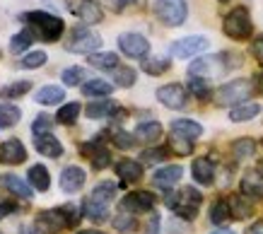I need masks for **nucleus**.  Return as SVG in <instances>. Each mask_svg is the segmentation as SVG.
<instances>
[{
  "instance_id": "obj_30",
  "label": "nucleus",
  "mask_w": 263,
  "mask_h": 234,
  "mask_svg": "<svg viewBox=\"0 0 263 234\" xmlns=\"http://www.w3.org/2000/svg\"><path fill=\"white\" fill-rule=\"evenodd\" d=\"M87 63L97 70H116L119 68V56L111 51H104V53H92L87 58Z\"/></svg>"
},
{
  "instance_id": "obj_21",
  "label": "nucleus",
  "mask_w": 263,
  "mask_h": 234,
  "mask_svg": "<svg viewBox=\"0 0 263 234\" xmlns=\"http://www.w3.org/2000/svg\"><path fill=\"white\" fill-rule=\"evenodd\" d=\"M3 184H5V188H8L12 196H17V198H22V201H29L32 198V186L27 184L24 179L15 177V174H5L3 177Z\"/></svg>"
},
{
  "instance_id": "obj_31",
  "label": "nucleus",
  "mask_w": 263,
  "mask_h": 234,
  "mask_svg": "<svg viewBox=\"0 0 263 234\" xmlns=\"http://www.w3.org/2000/svg\"><path fill=\"white\" fill-rule=\"evenodd\" d=\"M85 113H87L89 119L111 116V113H116V102H114V99H99V102H92V104H87Z\"/></svg>"
},
{
  "instance_id": "obj_58",
  "label": "nucleus",
  "mask_w": 263,
  "mask_h": 234,
  "mask_svg": "<svg viewBox=\"0 0 263 234\" xmlns=\"http://www.w3.org/2000/svg\"><path fill=\"white\" fill-rule=\"evenodd\" d=\"M213 234H234L232 229H217V232H213Z\"/></svg>"
},
{
  "instance_id": "obj_23",
  "label": "nucleus",
  "mask_w": 263,
  "mask_h": 234,
  "mask_svg": "<svg viewBox=\"0 0 263 234\" xmlns=\"http://www.w3.org/2000/svg\"><path fill=\"white\" fill-rule=\"evenodd\" d=\"M36 104H44V106H53V104H61L65 99V89L58 87V85H46L36 92Z\"/></svg>"
},
{
  "instance_id": "obj_60",
  "label": "nucleus",
  "mask_w": 263,
  "mask_h": 234,
  "mask_svg": "<svg viewBox=\"0 0 263 234\" xmlns=\"http://www.w3.org/2000/svg\"><path fill=\"white\" fill-rule=\"evenodd\" d=\"M220 3H230V0H220Z\"/></svg>"
},
{
  "instance_id": "obj_50",
  "label": "nucleus",
  "mask_w": 263,
  "mask_h": 234,
  "mask_svg": "<svg viewBox=\"0 0 263 234\" xmlns=\"http://www.w3.org/2000/svg\"><path fill=\"white\" fill-rule=\"evenodd\" d=\"M109 5H111L114 12H123V10H128L130 5H136L138 0H106Z\"/></svg>"
},
{
  "instance_id": "obj_26",
  "label": "nucleus",
  "mask_w": 263,
  "mask_h": 234,
  "mask_svg": "<svg viewBox=\"0 0 263 234\" xmlns=\"http://www.w3.org/2000/svg\"><path fill=\"white\" fill-rule=\"evenodd\" d=\"M27 179H29V186L36 188V191H48V186H51V177H48V169L44 167V164H34V167H29Z\"/></svg>"
},
{
  "instance_id": "obj_44",
  "label": "nucleus",
  "mask_w": 263,
  "mask_h": 234,
  "mask_svg": "<svg viewBox=\"0 0 263 234\" xmlns=\"http://www.w3.org/2000/svg\"><path fill=\"white\" fill-rule=\"evenodd\" d=\"M114 82L119 85V87H133V82H136V70L133 68H116L114 70Z\"/></svg>"
},
{
  "instance_id": "obj_45",
  "label": "nucleus",
  "mask_w": 263,
  "mask_h": 234,
  "mask_svg": "<svg viewBox=\"0 0 263 234\" xmlns=\"http://www.w3.org/2000/svg\"><path fill=\"white\" fill-rule=\"evenodd\" d=\"M114 227H116L119 232H133V229H136V218H133V212L121 210L119 215L114 218Z\"/></svg>"
},
{
  "instance_id": "obj_43",
  "label": "nucleus",
  "mask_w": 263,
  "mask_h": 234,
  "mask_svg": "<svg viewBox=\"0 0 263 234\" xmlns=\"http://www.w3.org/2000/svg\"><path fill=\"white\" fill-rule=\"evenodd\" d=\"M63 82L68 85V87H78L85 77H87V73H85V68H80V65H75V68H65L63 70Z\"/></svg>"
},
{
  "instance_id": "obj_52",
  "label": "nucleus",
  "mask_w": 263,
  "mask_h": 234,
  "mask_svg": "<svg viewBox=\"0 0 263 234\" xmlns=\"http://www.w3.org/2000/svg\"><path fill=\"white\" fill-rule=\"evenodd\" d=\"M251 53H254L258 61H263V34H261V36H256V39L251 41Z\"/></svg>"
},
{
  "instance_id": "obj_8",
  "label": "nucleus",
  "mask_w": 263,
  "mask_h": 234,
  "mask_svg": "<svg viewBox=\"0 0 263 234\" xmlns=\"http://www.w3.org/2000/svg\"><path fill=\"white\" fill-rule=\"evenodd\" d=\"M34 225H36V229L41 234H58L70 227V220H68L63 208H53V210H41L39 215H36Z\"/></svg>"
},
{
  "instance_id": "obj_34",
  "label": "nucleus",
  "mask_w": 263,
  "mask_h": 234,
  "mask_svg": "<svg viewBox=\"0 0 263 234\" xmlns=\"http://www.w3.org/2000/svg\"><path fill=\"white\" fill-rule=\"evenodd\" d=\"M89 198L97 201V203H102V205H109V203L116 198V184H111V181H102V184H97Z\"/></svg>"
},
{
  "instance_id": "obj_42",
  "label": "nucleus",
  "mask_w": 263,
  "mask_h": 234,
  "mask_svg": "<svg viewBox=\"0 0 263 234\" xmlns=\"http://www.w3.org/2000/svg\"><path fill=\"white\" fill-rule=\"evenodd\" d=\"M143 70L147 75H162V73H167L169 70V61L167 58H143Z\"/></svg>"
},
{
  "instance_id": "obj_2",
  "label": "nucleus",
  "mask_w": 263,
  "mask_h": 234,
  "mask_svg": "<svg viewBox=\"0 0 263 234\" xmlns=\"http://www.w3.org/2000/svg\"><path fill=\"white\" fill-rule=\"evenodd\" d=\"M232 58H234V53L200 56V58H196V61L189 65V75H191V77H203V80L220 77V75H224L230 68H234L232 63H227V61H232Z\"/></svg>"
},
{
  "instance_id": "obj_49",
  "label": "nucleus",
  "mask_w": 263,
  "mask_h": 234,
  "mask_svg": "<svg viewBox=\"0 0 263 234\" xmlns=\"http://www.w3.org/2000/svg\"><path fill=\"white\" fill-rule=\"evenodd\" d=\"M111 138H114V145L121 147V150H130V147L136 145V135H130L126 130H114Z\"/></svg>"
},
{
  "instance_id": "obj_46",
  "label": "nucleus",
  "mask_w": 263,
  "mask_h": 234,
  "mask_svg": "<svg viewBox=\"0 0 263 234\" xmlns=\"http://www.w3.org/2000/svg\"><path fill=\"white\" fill-rule=\"evenodd\" d=\"M167 157H169V147H150V150H143V154H140V160L145 164H157V162L167 160Z\"/></svg>"
},
{
  "instance_id": "obj_12",
  "label": "nucleus",
  "mask_w": 263,
  "mask_h": 234,
  "mask_svg": "<svg viewBox=\"0 0 263 234\" xmlns=\"http://www.w3.org/2000/svg\"><path fill=\"white\" fill-rule=\"evenodd\" d=\"M157 99H160L167 109H183V106L189 104V92H186L181 85L172 82V85H164V87L157 89Z\"/></svg>"
},
{
  "instance_id": "obj_6",
  "label": "nucleus",
  "mask_w": 263,
  "mask_h": 234,
  "mask_svg": "<svg viewBox=\"0 0 263 234\" xmlns=\"http://www.w3.org/2000/svg\"><path fill=\"white\" fill-rule=\"evenodd\" d=\"M222 32L234 41H244L251 36L254 32V22L249 17V10L247 8H234L232 12H227L222 22Z\"/></svg>"
},
{
  "instance_id": "obj_17",
  "label": "nucleus",
  "mask_w": 263,
  "mask_h": 234,
  "mask_svg": "<svg viewBox=\"0 0 263 234\" xmlns=\"http://www.w3.org/2000/svg\"><path fill=\"white\" fill-rule=\"evenodd\" d=\"M114 169L119 174L121 184H123V181H126V184H133V181H140V179H143V164L136 160H119Z\"/></svg>"
},
{
  "instance_id": "obj_53",
  "label": "nucleus",
  "mask_w": 263,
  "mask_h": 234,
  "mask_svg": "<svg viewBox=\"0 0 263 234\" xmlns=\"http://www.w3.org/2000/svg\"><path fill=\"white\" fill-rule=\"evenodd\" d=\"M12 212H17L15 203H0V220L8 218V215H12Z\"/></svg>"
},
{
  "instance_id": "obj_27",
  "label": "nucleus",
  "mask_w": 263,
  "mask_h": 234,
  "mask_svg": "<svg viewBox=\"0 0 263 234\" xmlns=\"http://www.w3.org/2000/svg\"><path fill=\"white\" fill-rule=\"evenodd\" d=\"M172 133H179V135L196 140L203 133V126L198 121H191V119H176V121H172Z\"/></svg>"
},
{
  "instance_id": "obj_10",
  "label": "nucleus",
  "mask_w": 263,
  "mask_h": 234,
  "mask_svg": "<svg viewBox=\"0 0 263 234\" xmlns=\"http://www.w3.org/2000/svg\"><path fill=\"white\" fill-rule=\"evenodd\" d=\"M208 46H210V41L205 39V36H183V39L174 41L172 44V56L174 58H193V56H198L200 51H205Z\"/></svg>"
},
{
  "instance_id": "obj_14",
  "label": "nucleus",
  "mask_w": 263,
  "mask_h": 234,
  "mask_svg": "<svg viewBox=\"0 0 263 234\" xmlns=\"http://www.w3.org/2000/svg\"><path fill=\"white\" fill-rule=\"evenodd\" d=\"M183 177V167L179 164H169V167H162V169L155 171V177H152V184L162 188V191H169V188H174L179 184V179Z\"/></svg>"
},
{
  "instance_id": "obj_54",
  "label": "nucleus",
  "mask_w": 263,
  "mask_h": 234,
  "mask_svg": "<svg viewBox=\"0 0 263 234\" xmlns=\"http://www.w3.org/2000/svg\"><path fill=\"white\" fill-rule=\"evenodd\" d=\"M247 234H263V220H258V222H254V225L247 229Z\"/></svg>"
},
{
  "instance_id": "obj_40",
  "label": "nucleus",
  "mask_w": 263,
  "mask_h": 234,
  "mask_svg": "<svg viewBox=\"0 0 263 234\" xmlns=\"http://www.w3.org/2000/svg\"><path fill=\"white\" fill-rule=\"evenodd\" d=\"M232 152H234L237 160H249V157H254L256 140H251V138H239V140H234V143H232Z\"/></svg>"
},
{
  "instance_id": "obj_11",
  "label": "nucleus",
  "mask_w": 263,
  "mask_h": 234,
  "mask_svg": "<svg viewBox=\"0 0 263 234\" xmlns=\"http://www.w3.org/2000/svg\"><path fill=\"white\" fill-rule=\"evenodd\" d=\"M155 203L157 198L150 193V191H136V193H128L123 201H121V210H126V212H150L155 208Z\"/></svg>"
},
{
  "instance_id": "obj_57",
  "label": "nucleus",
  "mask_w": 263,
  "mask_h": 234,
  "mask_svg": "<svg viewBox=\"0 0 263 234\" xmlns=\"http://www.w3.org/2000/svg\"><path fill=\"white\" fill-rule=\"evenodd\" d=\"M78 234H104V232H99V229H80Z\"/></svg>"
},
{
  "instance_id": "obj_35",
  "label": "nucleus",
  "mask_w": 263,
  "mask_h": 234,
  "mask_svg": "<svg viewBox=\"0 0 263 234\" xmlns=\"http://www.w3.org/2000/svg\"><path fill=\"white\" fill-rule=\"evenodd\" d=\"M169 150L176 152L179 157H189L193 152V140L186 135H179V133H172L169 135Z\"/></svg>"
},
{
  "instance_id": "obj_7",
  "label": "nucleus",
  "mask_w": 263,
  "mask_h": 234,
  "mask_svg": "<svg viewBox=\"0 0 263 234\" xmlns=\"http://www.w3.org/2000/svg\"><path fill=\"white\" fill-rule=\"evenodd\" d=\"M155 15L162 25L167 27H181L189 17V5L186 0H157L155 3Z\"/></svg>"
},
{
  "instance_id": "obj_16",
  "label": "nucleus",
  "mask_w": 263,
  "mask_h": 234,
  "mask_svg": "<svg viewBox=\"0 0 263 234\" xmlns=\"http://www.w3.org/2000/svg\"><path fill=\"white\" fill-rule=\"evenodd\" d=\"M0 160L5 162V164H22V162L27 160V150H24V145L17 138L5 140V143L0 145Z\"/></svg>"
},
{
  "instance_id": "obj_55",
  "label": "nucleus",
  "mask_w": 263,
  "mask_h": 234,
  "mask_svg": "<svg viewBox=\"0 0 263 234\" xmlns=\"http://www.w3.org/2000/svg\"><path fill=\"white\" fill-rule=\"evenodd\" d=\"M20 234H41L39 229H36V225L29 227V225H22V229H20Z\"/></svg>"
},
{
  "instance_id": "obj_38",
  "label": "nucleus",
  "mask_w": 263,
  "mask_h": 234,
  "mask_svg": "<svg viewBox=\"0 0 263 234\" xmlns=\"http://www.w3.org/2000/svg\"><path fill=\"white\" fill-rule=\"evenodd\" d=\"M32 44H34V32L27 27V29H22L20 34H15V36L10 39V51H12V53H22V51H27Z\"/></svg>"
},
{
  "instance_id": "obj_20",
  "label": "nucleus",
  "mask_w": 263,
  "mask_h": 234,
  "mask_svg": "<svg viewBox=\"0 0 263 234\" xmlns=\"http://www.w3.org/2000/svg\"><path fill=\"white\" fill-rule=\"evenodd\" d=\"M78 15L85 25H99L104 20V10L99 5V0H82L80 8H78Z\"/></svg>"
},
{
  "instance_id": "obj_33",
  "label": "nucleus",
  "mask_w": 263,
  "mask_h": 234,
  "mask_svg": "<svg viewBox=\"0 0 263 234\" xmlns=\"http://www.w3.org/2000/svg\"><path fill=\"white\" fill-rule=\"evenodd\" d=\"M20 119H22V111L17 104H10V102L0 104V128H12Z\"/></svg>"
},
{
  "instance_id": "obj_39",
  "label": "nucleus",
  "mask_w": 263,
  "mask_h": 234,
  "mask_svg": "<svg viewBox=\"0 0 263 234\" xmlns=\"http://www.w3.org/2000/svg\"><path fill=\"white\" fill-rule=\"evenodd\" d=\"M78 116H80V104L78 102H68L58 109L56 113V121L63 123V126H72V123L78 121Z\"/></svg>"
},
{
  "instance_id": "obj_32",
  "label": "nucleus",
  "mask_w": 263,
  "mask_h": 234,
  "mask_svg": "<svg viewBox=\"0 0 263 234\" xmlns=\"http://www.w3.org/2000/svg\"><path fill=\"white\" fill-rule=\"evenodd\" d=\"M232 220V210H230V201H215L213 205H210V222L213 225H227Z\"/></svg>"
},
{
  "instance_id": "obj_37",
  "label": "nucleus",
  "mask_w": 263,
  "mask_h": 234,
  "mask_svg": "<svg viewBox=\"0 0 263 234\" xmlns=\"http://www.w3.org/2000/svg\"><path fill=\"white\" fill-rule=\"evenodd\" d=\"M29 89H32V80H17V82H10V85H5V87L0 89V97L17 99V97H22V94H27Z\"/></svg>"
},
{
  "instance_id": "obj_51",
  "label": "nucleus",
  "mask_w": 263,
  "mask_h": 234,
  "mask_svg": "<svg viewBox=\"0 0 263 234\" xmlns=\"http://www.w3.org/2000/svg\"><path fill=\"white\" fill-rule=\"evenodd\" d=\"M145 234H160V215H155L152 212L150 220H147V229H145Z\"/></svg>"
},
{
  "instance_id": "obj_24",
  "label": "nucleus",
  "mask_w": 263,
  "mask_h": 234,
  "mask_svg": "<svg viewBox=\"0 0 263 234\" xmlns=\"http://www.w3.org/2000/svg\"><path fill=\"white\" fill-rule=\"evenodd\" d=\"M258 111H261V104H256V102H244V104L232 106L230 109V121H234V123L251 121L254 116H258Z\"/></svg>"
},
{
  "instance_id": "obj_28",
  "label": "nucleus",
  "mask_w": 263,
  "mask_h": 234,
  "mask_svg": "<svg viewBox=\"0 0 263 234\" xmlns=\"http://www.w3.org/2000/svg\"><path fill=\"white\" fill-rule=\"evenodd\" d=\"M82 215L92 222H104V220H109V205H102V203L87 198L82 203Z\"/></svg>"
},
{
  "instance_id": "obj_25",
  "label": "nucleus",
  "mask_w": 263,
  "mask_h": 234,
  "mask_svg": "<svg viewBox=\"0 0 263 234\" xmlns=\"http://www.w3.org/2000/svg\"><path fill=\"white\" fill-rule=\"evenodd\" d=\"M133 135H136V140H143V143H155V140H160V135H162V123L160 121L138 123V128Z\"/></svg>"
},
{
  "instance_id": "obj_29",
  "label": "nucleus",
  "mask_w": 263,
  "mask_h": 234,
  "mask_svg": "<svg viewBox=\"0 0 263 234\" xmlns=\"http://www.w3.org/2000/svg\"><path fill=\"white\" fill-rule=\"evenodd\" d=\"M114 92V85L106 80H99V77H95V80H87L85 85H82V94L85 97H109Z\"/></svg>"
},
{
  "instance_id": "obj_3",
  "label": "nucleus",
  "mask_w": 263,
  "mask_h": 234,
  "mask_svg": "<svg viewBox=\"0 0 263 234\" xmlns=\"http://www.w3.org/2000/svg\"><path fill=\"white\" fill-rule=\"evenodd\" d=\"M200 203H203V196H200L193 186H183L179 193H169L167 196L169 210H172L174 215H179V218H183V220L196 218V215H198Z\"/></svg>"
},
{
  "instance_id": "obj_9",
  "label": "nucleus",
  "mask_w": 263,
  "mask_h": 234,
  "mask_svg": "<svg viewBox=\"0 0 263 234\" xmlns=\"http://www.w3.org/2000/svg\"><path fill=\"white\" fill-rule=\"evenodd\" d=\"M119 49L126 53L128 58H147L150 53V41L145 39L143 34H136V32H126L119 36Z\"/></svg>"
},
{
  "instance_id": "obj_48",
  "label": "nucleus",
  "mask_w": 263,
  "mask_h": 234,
  "mask_svg": "<svg viewBox=\"0 0 263 234\" xmlns=\"http://www.w3.org/2000/svg\"><path fill=\"white\" fill-rule=\"evenodd\" d=\"M51 128H53V121H51V116H46V113H41V116H36L32 123V130L34 135H46V133H51Z\"/></svg>"
},
{
  "instance_id": "obj_22",
  "label": "nucleus",
  "mask_w": 263,
  "mask_h": 234,
  "mask_svg": "<svg viewBox=\"0 0 263 234\" xmlns=\"http://www.w3.org/2000/svg\"><path fill=\"white\" fill-rule=\"evenodd\" d=\"M239 191L241 196H247V198H263V179L258 177V174H254V171H249L247 177L241 179L239 184Z\"/></svg>"
},
{
  "instance_id": "obj_13",
  "label": "nucleus",
  "mask_w": 263,
  "mask_h": 234,
  "mask_svg": "<svg viewBox=\"0 0 263 234\" xmlns=\"http://www.w3.org/2000/svg\"><path fill=\"white\" fill-rule=\"evenodd\" d=\"M80 152L92 160V167H95V169H106V167L111 164V154H109V150H106L99 140H89V143L80 145Z\"/></svg>"
},
{
  "instance_id": "obj_5",
  "label": "nucleus",
  "mask_w": 263,
  "mask_h": 234,
  "mask_svg": "<svg viewBox=\"0 0 263 234\" xmlns=\"http://www.w3.org/2000/svg\"><path fill=\"white\" fill-rule=\"evenodd\" d=\"M102 46V36L97 32H92L89 27H72L70 36L65 41V51H70V53H97Z\"/></svg>"
},
{
  "instance_id": "obj_59",
  "label": "nucleus",
  "mask_w": 263,
  "mask_h": 234,
  "mask_svg": "<svg viewBox=\"0 0 263 234\" xmlns=\"http://www.w3.org/2000/svg\"><path fill=\"white\" fill-rule=\"evenodd\" d=\"M258 174H261V177H263V160L258 162Z\"/></svg>"
},
{
  "instance_id": "obj_18",
  "label": "nucleus",
  "mask_w": 263,
  "mask_h": 234,
  "mask_svg": "<svg viewBox=\"0 0 263 234\" xmlns=\"http://www.w3.org/2000/svg\"><path fill=\"white\" fill-rule=\"evenodd\" d=\"M34 147H36V152L39 154L51 157V160H56V157L63 154V145H61V140H58L56 135H51V133L36 138V140H34Z\"/></svg>"
},
{
  "instance_id": "obj_1",
  "label": "nucleus",
  "mask_w": 263,
  "mask_h": 234,
  "mask_svg": "<svg viewBox=\"0 0 263 234\" xmlns=\"http://www.w3.org/2000/svg\"><path fill=\"white\" fill-rule=\"evenodd\" d=\"M22 20L29 25L34 34H39L44 41H58L65 29V22L61 17L44 12V10H34V12H24Z\"/></svg>"
},
{
  "instance_id": "obj_56",
  "label": "nucleus",
  "mask_w": 263,
  "mask_h": 234,
  "mask_svg": "<svg viewBox=\"0 0 263 234\" xmlns=\"http://www.w3.org/2000/svg\"><path fill=\"white\" fill-rule=\"evenodd\" d=\"M254 87L258 89V94H263V73L256 75V85H254Z\"/></svg>"
},
{
  "instance_id": "obj_19",
  "label": "nucleus",
  "mask_w": 263,
  "mask_h": 234,
  "mask_svg": "<svg viewBox=\"0 0 263 234\" xmlns=\"http://www.w3.org/2000/svg\"><path fill=\"white\" fill-rule=\"evenodd\" d=\"M193 179L198 181L200 186H210L213 184V179H215V164L208 160V157H198V160H193Z\"/></svg>"
},
{
  "instance_id": "obj_36",
  "label": "nucleus",
  "mask_w": 263,
  "mask_h": 234,
  "mask_svg": "<svg viewBox=\"0 0 263 234\" xmlns=\"http://www.w3.org/2000/svg\"><path fill=\"white\" fill-rule=\"evenodd\" d=\"M230 210H232V220H247L251 218V212H254V205L247 203V196H234L230 201Z\"/></svg>"
},
{
  "instance_id": "obj_4",
  "label": "nucleus",
  "mask_w": 263,
  "mask_h": 234,
  "mask_svg": "<svg viewBox=\"0 0 263 234\" xmlns=\"http://www.w3.org/2000/svg\"><path fill=\"white\" fill-rule=\"evenodd\" d=\"M254 89L256 87L251 80H232L224 82L220 89H215L213 99H215L217 106H239L254 94Z\"/></svg>"
},
{
  "instance_id": "obj_41",
  "label": "nucleus",
  "mask_w": 263,
  "mask_h": 234,
  "mask_svg": "<svg viewBox=\"0 0 263 234\" xmlns=\"http://www.w3.org/2000/svg\"><path fill=\"white\" fill-rule=\"evenodd\" d=\"M189 89H191L193 97L203 99V102L213 99V89H210V85H208L203 77H191V80H189Z\"/></svg>"
},
{
  "instance_id": "obj_47",
  "label": "nucleus",
  "mask_w": 263,
  "mask_h": 234,
  "mask_svg": "<svg viewBox=\"0 0 263 234\" xmlns=\"http://www.w3.org/2000/svg\"><path fill=\"white\" fill-rule=\"evenodd\" d=\"M48 61V56L44 53V51H32V53H27V56L22 58V68H27V70H34V68H41V65Z\"/></svg>"
},
{
  "instance_id": "obj_15",
  "label": "nucleus",
  "mask_w": 263,
  "mask_h": 234,
  "mask_svg": "<svg viewBox=\"0 0 263 234\" xmlns=\"http://www.w3.org/2000/svg\"><path fill=\"white\" fill-rule=\"evenodd\" d=\"M85 179H87L85 169H80V167H65L61 171V188L65 193H78L85 186Z\"/></svg>"
}]
</instances>
